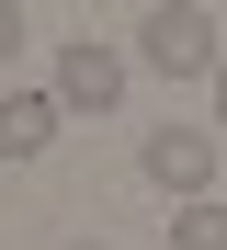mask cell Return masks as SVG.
Masks as SVG:
<instances>
[{
	"mask_svg": "<svg viewBox=\"0 0 227 250\" xmlns=\"http://www.w3.org/2000/svg\"><path fill=\"white\" fill-rule=\"evenodd\" d=\"M216 23L193 12V0H159L148 23H136V68H159V80H216Z\"/></svg>",
	"mask_w": 227,
	"mask_h": 250,
	"instance_id": "cell-2",
	"label": "cell"
},
{
	"mask_svg": "<svg viewBox=\"0 0 227 250\" xmlns=\"http://www.w3.org/2000/svg\"><path fill=\"white\" fill-rule=\"evenodd\" d=\"M57 125H68L57 91H0V159H45V148H57Z\"/></svg>",
	"mask_w": 227,
	"mask_h": 250,
	"instance_id": "cell-4",
	"label": "cell"
},
{
	"mask_svg": "<svg viewBox=\"0 0 227 250\" xmlns=\"http://www.w3.org/2000/svg\"><path fill=\"white\" fill-rule=\"evenodd\" d=\"M205 91H216V137H227V57H216V80H205Z\"/></svg>",
	"mask_w": 227,
	"mask_h": 250,
	"instance_id": "cell-7",
	"label": "cell"
},
{
	"mask_svg": "<svg viewBox=\"0 0 227 250\" xmlns=\"http://www.w3.org/2000/svg\"><path fill=\"white\" fill-rule=\"evenodd\" d=\"M136 171H148L170 205H193V193H216V182H227V137H216V125H148Z\"/></svg>",
	"mask_w": 227,
	"mask_h": 250,
	"instance_id": "cell-1",
	"label": "cell"
},
{
	"mask_svg": "<svg viewBox=\"0 0 227 250\" xmlns=\"http://www.w3.org/2000/svg\"><path fill=\"white\" fill-rule=\"evenodd\" d=\"M23 57V0H0V68Z\"/></svg>",
	"mask_w": 227,
	"mask_h": 250,
	"instance_id": "cell-6",
	"label": "cell"
},
{
	"mask_svg": "<svg viewBox=\"0 0 227 250\" xmlns=\"http://www.w3.org/2000/svg\"><path fill=\"white\" fill-rule=\"evenodd\" d=\"M68 250H114V239H68Z\"/></svg>",
	"mask_w": 227,
	"mask_h": 250,
	"instance_id": "cell-8",
	"label": "cell"
},
{
	"mask_svg": "<svg viewBox=\"0 0 227 250\" xmlns=\"http://www.w3.org/2000/svg\"><path fill=\"white\" fill-rule=\"evenodd\" d=\"M170 250H227V193H193L170 216Z\"/></svg>",
	"mask_w": 227,
	"mask_h": 250,
	"instance_id": "cell-5",
	"label": "cell"
},
{
	"mask_svg": "<svg viewBox=\"0 0 227 250\" xmlns=\"http://www.w3.org/2000/svg\"><path fill=\"white\" fill-rule=\"evenodd\" d=\"M125 80H136V57H125V46H103V34H68L45 91H57L68 114H114V103H125Z\"/></svg>",
	"mask_w": 227,
	"mask_h": 250,
	"instance_id": "cell-3",
	"label": "cell"
}]
</instances>
